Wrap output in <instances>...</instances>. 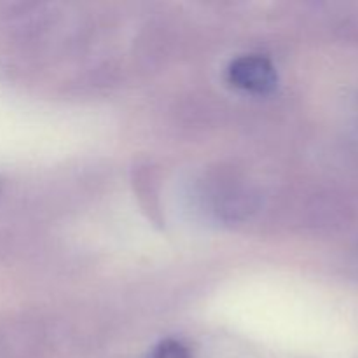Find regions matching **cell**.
<instances>
[{
  "instance_id": "cell-1",
  "label": "cell",
  "mask_w": 358,
  "mask_h": 358,
  "mask_svg": "<svg viewBox=\"0 0 358 358\" xmlns=\"http://www.w3.org/2000/svg\"><path fill=\"white\" fill-rule=\"evenodd\" d=\"M227 79L234 87L252 94H268L278 84L275 65L261 55H243L227 66Z\"/></svg>"
},
{
  "instance_id": "cell-3",
  "label": "cell",
  "mask_w": 358,
  "mask_h": 358,
  "mask_svg": "<svg viewBox=\"0 0 358 358\" xmlns=\"http://www.w3.org/2000/svg\"><path fill=\"white\" fill-rule=\"evenodd\" d=\"M352 269H353V273L358 276V247L353 250V255H352Z\"/></svg>"
},
{
  "instance_id": "cell-2",
  "label": "cell",
  "mask_w": 358,
  "mask_h": 358,
  "mask_svg": "<svg viewBox=\"0 0 358 358\" xmlns=\"http://www.w3.org/2000/svg\"><path fill=\"white\" fill-rule=\"evenodd\" d=\"M150 358H192L191 350L178 339H164L154 348Z\"/></svg>"
}]
</instances>
